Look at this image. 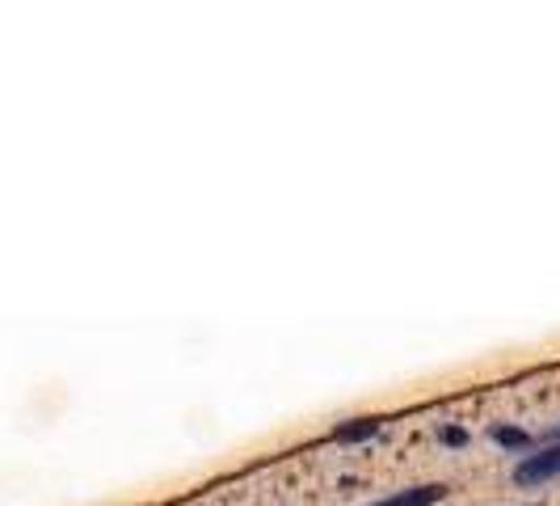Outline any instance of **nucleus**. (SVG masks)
I'll list each match as a JSON object with an SVG mask.
<instances>
[{
  "instance_id": "nucleus-4",
  "label": "nucleus",
  "mask_w": 560,
  "mask_h": 506,
  "mask_svg": "<svg viewBox=\"0 0 560 506\" xmlns=\"http://www.w3.org/2000/svg\"><path fill=\"white\" fill-rule=\"evenodd\" d=\"M493 439H498V444H510V448L527 444V435H523V430H510V426H498V430H493Z\"/></svg>"
},
{
  "instance_id": "nucleus-3",
  "label": "nucleus",
  "mask_w": 560,
  "mask_h": 506,
  "mask_svg": "<svg viewBox=\"0 0 560 506\" xmlns=\"http://www.w3.org/2000/svg\"><path fill=\"white\" fill-rule=\"evenodd\" d=\"M375 430H380V422L375 418H359V422H350V426H337L334 439L337 444H354V439H371Z\"/></svg>"
},
{
  "instance_id": "nucleus-1",
  "label": "nucleus",
  "mask_w": 560,
  "mask_h": 506,
  "mask_svg": "<svg viewBox=\"0 0 560 506\" xmlns=\"http://www.w3.org/2000/svg\"><path fill=\"white\" fill-rule=\"evenodd\" d=\"M552 478H560V448L527 456V460L514 469V481H518V485H544V481H552Z\"/></svg>"
},
{
  "instance_id": "nucleus-2",
  "label": "nucleus",
  "mask_w": 560,
  "mask_h": 506,
  "mask_svg": "<svg viewBox=\"0 0 560 506\" xmlns=\"http://www.w3.org/2000/svg\"><path fill=\"white\" fill-rule=\"evenodd\" d=\"M443 494H447L443 485H418V490H400V494H393V498L371 503V506H434Z\"/></svg>"
}]
</instances>
